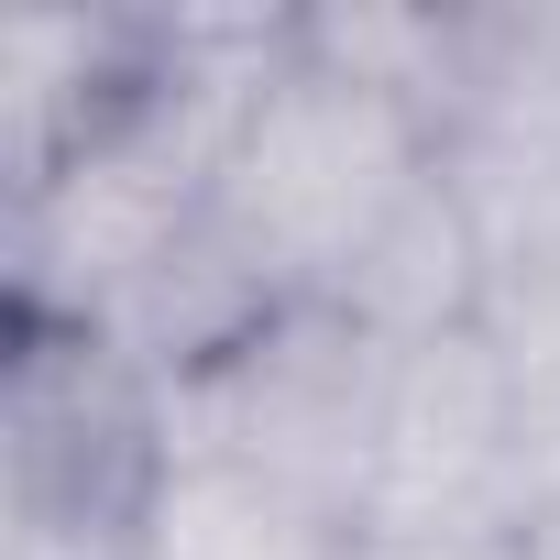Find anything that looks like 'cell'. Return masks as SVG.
Returning <instances> with one entry per match:
<instances>
[{"mask_svg":"<svg viewBox=\"0 0 560 560\" xmlns=\"http://www.w3.org/2000/svg\"><path fill=\"white\" fill-rule=\"evenodd\" d=\"M352 560H560V516L494 527V538H429V549H352Z\"/></svg>","mask_w":560,"mask_h":560,"instance_id":"8","label":"cell"},{"mask_svg":"<svg viewBox=\"0 0 560 560\" xmlns=\"http://www.w3.org/2000/svg\"><path fill=\"white\" fill-rule=\"evenodd\" d=\"M483 330L505 341V363H516V385H527L538 429L560 440V253H549V264H527V275H494Z\"/></svg>","mask_w":560,"mask_h":560,"instance_id":"7","label":"cell"},{"mask_svg":"<svg viewBox=\"0 0 560 560\" xmlns=\"http://www.w3.org/2000/svg\"><path fill=\"white\" fill-rule=\"evenodd\" d=\"M560 516V440L538 429L505 341L440 330L396 341L385 374V429L363 472V549H429V538H494Z\"/></svg>","mask_w":560,"mask_h":560,"instance_id":"3","label":"cell"},{"mask_svg":"<svg viewBox=\"0 0 560 560\" xmlns=\"http://www.w3.org/2000/svg\"><path fill=\"white\" fill-rule=\"evenodd\" d=\"M352 549H363L352 516L231 462H165L143 516V560H352Z\"/></svg>","mask_w":560,"mask_h":560,"instance_id":"6","label":"cell"},{"mask_svg":"<svg viewBox=\"0 0 560 560\" xmlns=\"http://www.w3.org/2000/svg\"><path fill=\"white\" fill-rule=\"evenodd\" d=\"M176 12L89 0V12H12L0 23V198L100 143L165 67Z\"/></svg>","mask_w":560,"mask_h":560,"instance_id":"5","label":"cell"},{"mask_svg":"<svg viewBox=\"0 0 560 560\" xmlns=\"http://www.w3.org/2000/svg\"><path fill=\"white\" fill-rule=\"evenodd\" d=\"M385 374H396V341H374L363 319L275 308L231 352H209L187 385H165V440H176V462H231L264 483H298L308 505L352 516V538H363Z\"/></svg>","mask_w":560,"mask_h":560,"instance_id":"4","label":"cell"},{"mask_svg":"<svg viewBox=\"0 0 560 560\" xmlns=\"http://www.w3.org/2000/svg\"><path fill=\"white\" fill-rule=\"evenodd\" d=\"M429 176H440V132L407 100L308 56L298 34L209 176L198 253L242 308H341L385 253V231L429 198Z\"/></svg>","mask_w":560,"mask_h":560,"instance_id":"1","label":"cell"},{"mask_svg":"<svg viewBox=\"0 0 560 560\" xmlns=\"http://www.w3.org/2000/svg\"><path fill=\"white\" fill-rule=\"evenodd\" d=\"M165 385L89 319H0V549L143 560Z\"/></svg>","mask_w":560,"mask_h":560,"instance_id":"2","label":"cell"}]
</instances>
